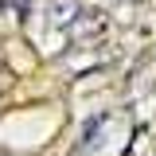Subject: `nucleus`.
Masks as SVG:
<instances>
[{"label":"nucleus","instance_id":"nucleus-1","mask_svg":"<svg viewBox=\"0 0 156 156\" xmlns=\"http://www.w3.org/2000/svg\"><path fill=\"white\" fill-rule=\"evenodd\" d=\"M51 16H55V23H70L74 16H82V8H78V0H55Z\"/></svg>","mask_w":156,"mask_h":156}]
</instances>
